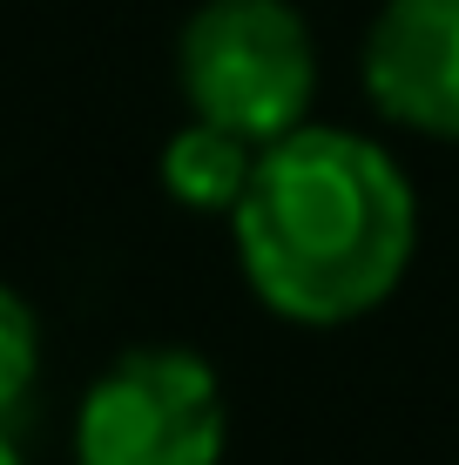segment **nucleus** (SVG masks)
<instances>
[{"instance_id": "3", "label": "nucleus", "mask_w": 459, "mask_h": 465, "mask_svg": "<svg viewBox=\"0 0 459 465\" xmlns=\"http://www.w3.org/2000/svg\"><path fill=\"white\" fill-rule=\"evenodd\" d=\"M75 465H224L230 398L189 344H129L75 405Z\"/></svg>"}, {"instance_id": "1", "label": "nucleus", "mask_w": 459, "mask_h": 465, "mask_svg": "<svg viewBox=\"0 0 459 465\" xmlns=\"http://www.w3.org/2000/svg\"><path fill=\"white\" fill-rule=\"evenodd\" d=\"M250 297L297 331H344L385 311L419 256V189L365 128L304 122L257 155L230 216Z\"/></svg>"}, {"instance_id": "7", "label": "nucleus", "mask_w": 459, "mask_h": 465, "mask_svg": "<svg viewBox=\"0 0 459 465\" xmlns=\"http://www.w3.org/2000/svg\"><path fill=\"white\" fill-rule=\"evenodd\" d=\"M0 465H27V459H21V445H14V431H7V425H0Z\"/></svg>"}, {"instance_id": "2", "label": "nucleus", "mask_w": 459, "mask_h": 465, "mask_svg": "<svg viewBox=\"0 0 459 465\" xmlns=\"http://www.w3.org/2000/svg\"><path fill=\"white\" fill-rule=\"evenodd\" d=\"M176 88L196 122L271 149L318 102L311 21L291 0H203L176 35Z\"/></svg>"}, {"instance_id": "5", "label": "nucleus", "mask_w": 459, "mask_h": 465, "mask_svg": "<svg viewBox=\"0 0 459 465\" xmlns=\"http://www.w3.org/2000/svg\"><path fill=\"white\" fill-rule=\"evenodd\" d=\"M257 142L230 135V128L216 122H196L189 115L176 135L163 142V163H155V175H163L169 203H183L189 216H236V203H244L250 175H257Z\"/></svg>"}, {"instance_id": "6", "label": "nucleus", "mask_w": 459, "mask_h": 465, "mask_svg": "<svg viewBox=\"0 0 459 465\" xmlns=\"http://www.w3.org/2000/svg\"><path fill=\"white\" fill-rule=\"evenodd\" d=\"M41 378V317L14 283H0V425L35 398Z\"/></svg>"}, {"instance_id": "4", "label": "nucleus", "mask_w": 459, "mask_h": 465, "mask_svg": "<svg viewBox=\"0 0 459 465\" xmlns=\"http://www.w3.org/2000/svg\"><path fill=\"white\" fill-rule=\"evenodd\" d=\"M358 82L392 128L459 142V0H385L358 47Z\"/></svg>"}]
</instances>
